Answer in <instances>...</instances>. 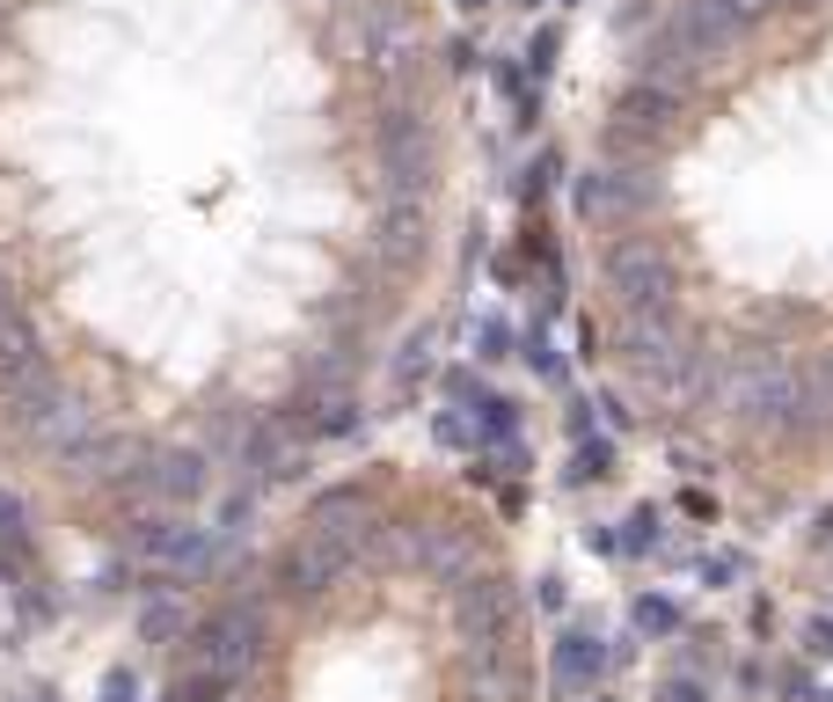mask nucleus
I'll return each mask as SVG.
<instances>
[{"label":"nucleus","mask_w":833,"mask_h":702,"mask_svg":"<svg viewBox=\"0 0 833 702\" xmlns=\"http://www.w3.org/2000/svg\"><path fill=\"white\" fill-rule=\"evenodd\" d=\"M147 491L161 498V505H198V498L212 491V469L198 447H169V454H154V469H147Z\"/></svg>","instance_id":"1"},{"label":"nucleus","mask_w":833,"mask_h":702,"mask_svg":"<svg viewBox=\"0 0 833 702\" xmlns=\"http://www.w3.org/2000/svg\"><path fill=\"white\" fill-rule=\"evenodd\" d=\"M16 315V293H8V263H0V322Z\"/></svg>","instance_id":"2"}]
</instances>
